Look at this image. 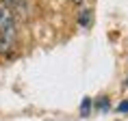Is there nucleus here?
Masks as SVG:
<instances>
[{
  "mask_svg": "<svg viewBox=\"0 0 128 121\" xmlns=\"http://www.w3.org/2000/svg\"><path fill=\"white\" fill-rule=\"evenodd\" d=\"M2 4L7 9H11L13 15H22L26 17L28 15V7H26V0H2Z\"/></svg>",
  "mask_w": 128,
  "mask_h": 121,
  "instance_id": "obj_2",
  "label": "nucleus"
},
{
  "mask_svg": "<svg viewBox=\"0 0 128 121\" xmlns=\"http://www.w3.org/2000/svg\"><path fill=\"white\" fill-rule=\"evenodd\" d=\"M89 22H91V11L85 9L80 13V17H78V24H80V26H89Z\"/></svg>",
  "mask_w": 128,
  "mask_h": 121,
  "instance_id": "obj_3",
  "label": "nucleus"
},
{
  "mask_svg": "<svg viewBox=\"0 0 128 121\" xmlns=\"http://www.w3.org/2000/svg\"><path fill=\"white\" fill-rule=\"evenodd\" d=\"M18 39V28H15V15L11 13V9L4 4H0V54L7 56L11 54Z\"/></svg>",
  "mask_w": 128,
  "mask_h": 121,
  "instance_id": "obj_1",
  "label": "nucleus"
},
{
  "mask_svg": "<svg viewBox=\"0 0 128 121\" xmlns=\"http://www.w3.org/2000/svg\"><path fill=\"white\" fill-rule=\"evenodd\" d=\"M89 110H91V100H89V97H85V100H82V104H80V115H82V117H87Z\"/></svg>",
  "mask_w": 128,
  "mask_h": 121,
  "instance_id": "obj_4",
  "label": "nucleus"
},
{
  "mask_svg": "<svg viewBox=\"0 0 128 121\" xmlns=\"http://www.w3.org/2000/svg\"><path fill=\"white\" fill-rule=\"evenodd\" d=\"M98 108L106 110V108H108V102H106V100H100V102H98Z\"/></svg>",
  "mask_w": 128,
  "mask_h": 121,
  "instance_id": "obj_6",
  "label": "nucleus"
},
{
  "mask_svg": "<svg viewBox=\"0 0 128 121\" xmlns=\"http://www.w3.org/2000/svg\"><path fill=\"white\" fill-rule=\"evenodd\" d=\"M72 2H74V4H80V2H82V0H72Z\"/></svg>",
  "mask_w": 128,
  "mask_h": 121,
  "instance_id": "obj_7",
  "label": "nucleus"
},
{
  "mask_svg": "<svg viewBox=\"0 0 128 121\" xmlns=\"http://www.w3.org/2000/svg\"><path fill=\"white\" fill-rule=\"evenodd\" d=\"M117 110H120V113H128V100H124L120 104V106H117Z\"/></svg>",
  "mask_w": 128,
  "mask_h": 121,
  "instance_id": "obj_5",
  "label": "nucleus"
}]
</instances>
